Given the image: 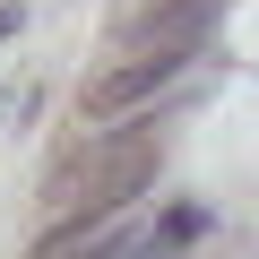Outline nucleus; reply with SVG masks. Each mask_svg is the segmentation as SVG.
<instances>
[{"label":"nucleus","instance_id":"nucleus-5","mask_svg":"<svg viewBox=\"0 0 259 259\" xmlns=\"http://www.w3.org/2000/svg\"><path fill=\"white\" fill-rule=\"evenodd\" d=\"M0 112H9V87H0Z\"/></svg>","mask_w":259,"mask_h":259},{"label":"nucleus","instance_id":"nucleus-4","mask_svg":"<svg viewBox=\"0 0 259 259\" xmlns=\"http://www.w3.org/2000/svg\"><path fill=\"white\" fill-rule=\"evenodd\" d=\"M9 35H18V9H9V0H0V44H9Z\"/></svg>","mask_w":259,"mask_h":259},{"label":"nucleus","instance_id":"nucleus-2","mask_svg":"<svg viewBox=\"0 0 259 259\" xmlns=\"http://www.w3.org/2000/svg\"><path fill=\"white\" fill-rule=\"evenodd\" d=\"M182 61H190V52H130L121 69H104V78H95V87L78 95V112H87V121H121L130 104L164 95V87L182 78Z\"/></svg>","mask_w":259,"mask_h":259},{"label":"nucleus","instance_id":"nucleus-1","mask_svg":"<svg viewBox=\"0 0 259 259\" xmlns=\"http://www.w3.org/2000/svg\"><path fill=\"white\" fill-rule=\"evenodd\" d=\"M156 164H164V139H156V121L147 130H112V139H95L61 182H52V207H61V233L35 250V259H61V250H78L87 233H104L130 199H139L147 182H156Z\"/></svg>","mask_w":259,"mask_h":259},{"label":"nucleus","instance_id":"nucleus-3","mask_svg":"<svg viewBox=\"0 0 259 259\" xmlns=\"http://www.w3.org/2000/svg\"><path fill=\"white\" fill-rule=\"evenodd\" d=\"M225 9H233V0H156V9L130 26V52H199Z\"/></svg>","mask_w":259,"mask_h":259}]
</instances>
